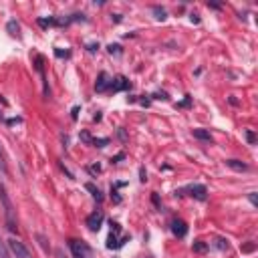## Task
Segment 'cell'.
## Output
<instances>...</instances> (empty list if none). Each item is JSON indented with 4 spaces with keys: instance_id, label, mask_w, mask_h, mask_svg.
Returning a JSON list of instances; mask_svg holds the SVG:
<instances>
[{
    "instance_id": "cell-1",
    "label": "cell",
    "mask_w": 258,
    "mask_h": 258,
    "mask_svg": "<svg viewBox=\"0 0 258 258\" xmlns=\"http://www.w3.org/2000/svg\"><path fill=\"white\" fill-rule=\"evenodd\" d=\"M0 202H2V208H4V220H6V228L16 234L18 232V226H16V212H14V206L6 194V187L0 185Z\"/></svg>"
},
{
    "instance_id": "cell-2",
    "label": "cell",
    "mask_w": 258,
    "mask_h": 258,
    "mask_svg": "<svg viewBox=\"0 0 258 258\" xmlns=\"http://www.w3.org/2000/svg\"><path fill=\"white\" fill-rule=\"evenodd\" d=\"M69 248H71V252H73L75 258H89L91 252H93L87 242L77 240V238H71V240H69Z\"/></svg>"
},
{
    "instance_id": "cell-3",
    "label": "cell",
    "mask_w": 258,
    "mask_h": 258,
    "mask_svg": "<svg viewBox=\"0 0 258 258\" xmlns=\"http://www.w3.org/2000/svg\"><path fill=\"white\" fill-rule=\"evenodd\" d=\"M119 232H121V226L111 220V234H109V238H107V248H111V250H113V248H121V246L129 240V236H123V238L119 240V238H117Z\"/></svg>"
},
{
    "instance_id": "cell-4",
    "label": "cell",
    "mask_w": 258,
    "mask_h": 258,
    "mask_svg": "<svg viewBox=\"0 0 258 258\" xmlns=\"http://www.w3.org/2000/svg\"><path fill=\"white\" fill-rule=\"evenodd\" d=\"M6 246H8V250H10V254H12L14 258H32L30 252H28V248H26L20 240H16V238H10V240L6 242Z\"/></svg>"
},
{
    "instance_id": "cell-5",
    "label": "cell",
    "mask_w": 258,
    "mask_h": 258,
    "mask_svg": "<svg viewBox=\"0 0 258 258\" xmlns=\"http://www.w3.org/2000/svg\"><path fill=\"white\" fill-rule=\"evenodd\" d=\"M103 220H105V216H103V212L101 210H95L93 214H89L87 216V228L91 230V232H99V228H101V224H103Z\"/></svg>"
},
{
    "instance_id": "cell-6",
    "label": "cell",
    "mask_w": 258,
    "mask_h": 258,
    "mask_svg": "<svg viewBox=\"0 0 258 258\" xmlns=\"http://www.w3.org/2000/svg\"><path fill=\"white\" fill-rule=\"evenodd\" d=\"M187 191H189L191 198H196V200H200V202H204V200L208 198V189H206V185H202V183H194V185H189Z\"/></svg>"
},
{
    "instance_id": "cell-7",
    "label": "cell",
    "mask_w": 258,
    "mask_h": 258,
    "mask_svg": "<svg viewBox=\"0 0 258 258\" xmlns=\"http://www.w3.org/2000/svg\"><path fill=\"white\" fill-rule=\"evenodd\" d=\"M171 232H173V236H177V238H183V236L187 234V224H185L183 220L175 218V220H171Z\"/></svg>"
},
{
    "instance_id": "cell-8",
    "label": "cell",
    "mask_w": 258,
    "mask_h": 258,
    "mask_svg": "<svg viewBox=\"0 0 258 258\" xmlns=\"http://www.w3.org/2000/svg\"><path fill=\"white\" fill-rule=\"evenodd\" d=\"M109 89H111V91H123V89H131V83H129L125 77H115V79H111Z\"/></svg>"
},
{
    "instance_id": "cell-9",
    "label": "cell",
    "mask_w": 258,
    "mask_h": 258,
    "mask_svg": "<svg viewBox=\"0 0 258 258\" xmlns=\"http://www.w3.org/2000/svg\"><path fill=\"white\" fill-rule=\"evenodd\" d=\"M109 83H111L109 75H107V73H99V77H97V83H95V89H97V93H103V91H107V89H109Z\"/></svg>"
},
{
    "instance_id": "cell-10",
    "label": "cell",
    "mask_w": 258,
    "mask_h": 258,
    "mask_svg": "<svg viewBox=\"0 0 258 258\" xmlns=\"http://www.w3.org/2000/svg\"><path fill=\"white\" fill-rule=\"evenodd\" d=\"M226 165H228V167H232V169H236V171H248V165H246V163H242L240 159H228V161H226Z\"/></svg>"
},
{
    "instance_id": "cell-11",
    "label": "cell",
    "mask_w": 258,
    "mask_h": 258,
    "mask_svg": "<svg viewBox=\"0 0 258 258\" xmlns=\"http://www.w3.org/2000/svg\"><path fill=\"white\" fill-rule=\"evenodd\" d=\"M85 187H87V189L91 191V196H93V198H95L97 202H103V194H101V189H99V187H95L93 183H87Z\"/></svg>"
},
{
    "instance_id": "cell-12",
    "label": "cell",
    "mask_w": 258,
    "mask_h": 258,
    "mask_svg": "<svg viewBox=\"0 0 258 258\" xmlns=\"http://www.w3.org/2000/svg\"><path fill=\"white\" fill-rule=\"evenodd\" d=\"M194 137H198V139H204V141H212V135H210V131H204V129H194Z\"/></svg>"
},
{
    "instance_id": "cell-13",
    "label": "cell",
    "mask_w": 258,
    "mask_h": 258,
    "mask_svg": "<svg viewBox=\"0 0 258 258\" xmlns=\"http://www.w3.org/2000/svg\"><path fill=\"white\" fill-rule=\"evenodd\" d=\"M36 240H38V244H40V248H42L44 252H50V244H48L46 236H42V234H36Z\"/></svg>"
},
{
    "instance_id": "cell-14",
    "label": "cell",
    "mask_w": 258,
    "mask_h": 258,
    "mask_svg": "<svg viewBox=\"0 0 258 258\" xmlns=\"http://www.w3.org/2000/svg\"><path fill=\"white\" fill-rule=\"evenodd\" d=\"M151 10H153V14H155V18H157V20H165V18H167V12H165L161 6H153Z\"/></svg>"
},
{
    "instance_id": "cell-15",
    "label": "cell",
    "mask_w": 258,
    "mask_h": 258,
    "mask_svg": "<svg viewBox=\"0 0 258 258\" xmlns=\"http://www.w3.org/2000/svg\"><path fill=\"white\" fill-rule=\"evenodd\" d=\"M191 248H194V252H200V254H202V252H206V250H208V244H206V242H202V240H196Z\"/></svg>"
},
{
    "instance_id": "cell-16",
    "label": "cell",
    "mask_w": 258,
    "mask_h": 258,
    "mask_svg": "<svg viewBox=\"0 0 258 258\" xmlns=\"http://www.w3.org/2000/svg\"><path fill=\"white\" fill-rule=\"evenodd\" d=\"M0 173H2V175H6V173H8V165H6V157H4L2 147H0Z\"/></svg>"
},
{
    "instance_id": "cell-17",
    "label": "cell",
    "mask_w": 258,
    "mask_h": 258,
    "mask_svg": "<svg viewBox=\"0 0 258 258\" xmlns=\"http://www.w3.org/2000/svg\"><path fill=\"white\" fill-rule=\"evenodd\" d=\"M8 252H10V250H8L6 242L0 238V258H10V256H8Z\"/></svg>"
},
{
    "instance_id": "cell-18",
    "label": "cell",
    "mask_w": 258,
    "mask_h": 258,
    "mask_svg": "<svg viewBox=\"0 0 258 258\" xmlns=\"http://www.w3.org/2000/svg\"><path fill=\"white\" fill-rule=\"evenodd\" d=\"M6 28L10 30V34H18V30H20V26H18V22H14V20H10V22L6 24Z\"/></svg>"
},
{
    "instance_id": "cell-19",
    "label": "cell",
    "mask_w": 258,
    "mask_h": 258,
    "mask_svg": "<svg viewBox=\"0 0 258 258\" xmlns=\"http://www.w3.org/2000/svg\"><path fill=\"white\" fill-rule=\"evenodd\" d=\"M216 246H218L220 250H228V242H226L224 238H216Z\"/></svg>"
},
{
    "instance_id": "cell-20",
    "label": "cell",
    "mask_w": 258,
    "mask_h": 258,
    "mask_svg": "<svg viewBox=\"0 0 258 258\" xmlns=\"http://www.w3.org/2000/svg\"><path fill=\"white\" fill-rule=\"evenodd\" d=\"M246 139H248L250 145H254V143H256V135H254V131H246Z\"/></svg>"
},
{
    "instance_id": "cell-21",
    "label": "cell",
    "mask_w": 258,
    "mask_h": 258,
    "mask_svg": "<svg viewBox=\"0 0 258 258\" xmlns=\"http://www.w3.org/2000/svg\"><path fill=\"white\" fill-rule=\"evenodd\" d=\"M248 200H250V204H252V206H258V200H256V191H250V194H248Z\"/></svg>"
},
{
    "instance_id": "cell-22",
    "label": "cell",
    "mask_w": 258,
    "mask_h": 258,
    "mask_svg": "<svg viewBox=\"0 0 258 258\" xmlns=\"http://www.w3.org/2000/svg\"><path fill=\"white\" fill-rule=\"evenodd\" d=\"M254 248H256V244H254V242H250V244H244V246H242V252H252Z\"/></svg>"
},
{
    "instance_id": "cell-23",
    "label": "cell",
    "mask_w": 258,
    "mask_h": 258,
    "mask_svg": "<svg viewBox=\"0 0 258 258\" xmlns=\"http://www.w3.org/2000/svg\"><path fill=\"white\" fill-rule=\"evenodd\" d=\"M107 141H109V139H93V143H95V145H99V147H103Z\"/></svg>"
},
{
    "instance_id": "cell-24",
    "label": "cell",
    "mask_w": 258,
    "mask_h": 258,
    "mask_svg": "<svg viewBox=\"0 0 258 258\" xmlns=\"http://www.w3.org/2000/svg\"><path fill=\"white\" fill-rule=\"evenodd\" d=\"M119 48H121L119 44H111V46H109V52H119Z\"/></svg>"
},
{
    "instance_id": "cell-25",
    "label": "cell",
    "mask_w": 258,
    "mask_h": 258,
    "mask_svg": "<svg viewBox=\"0 0 258 258\" xmlns=\"http://www.w3.org/2000/svg\"><path fill=\"white\" fill-rule=\"evenodd\" d=\"M89 171H91V173H99V171H101V167H99V165H91V167H89Z\"/></svg>"
},
{
    "instance_id": "cell-26",
    "label": "cell",
    "mask_w": 258,
    "mask_h": 258,
    "mask_svg": "<svg viewBox=\"0 0 258 258\" xmlns=\"http://www.w3.org/2000/svg\"><path fill=\"white\" fill-rule=\"evenodd\" d=\"M155 99H167V95L165 93H155Z\"/></svg>"
},
{
    "instance_id": "cell-27",
    "label": "cell",
    "mask_w": 258,
    "mask_h": 258,
    "mask_svg": "<svg viewBox=\"0 0 258 258\" xmlns=\"http://www.w3.org/2000/svg\"><path fill=\"white\" fill-rule=\"evenodd\" d=\"M0 119H2V111H0Z\"/></svg>"
}]
</instances>
